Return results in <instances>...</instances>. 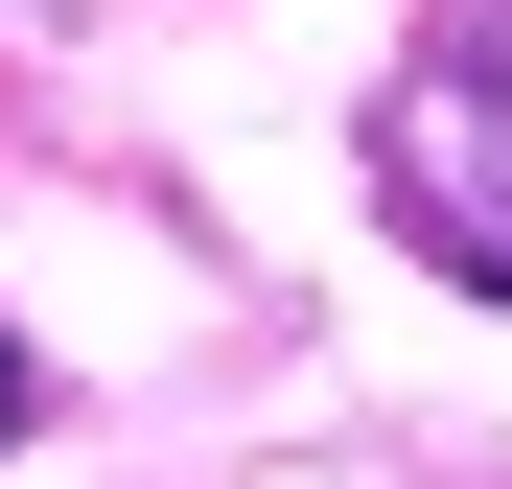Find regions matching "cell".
I'll return each mask as SVG.
<instances>
[{
	"label": "cell",
	"mask_w": 512,
	"mask_h": 489,
	"mask_svg": "<svg viewBox=\"0 0 512 489\" xmlns=\"http://www.w3.org/2000/svg\"><path fill=\"white\" fill-rule=\"evenodd\" d=\"M24 420H47V350H24V326H0V443H24Z\"/></svg>",
	"instance_id": "obj_2"
},
{
	"label": "cell",
	"mask_w": 512,
	"mask_h": 489,
	"mask_svg": "<svg viewBox=\"0 0 512 489\" xmlns=\"http://www.w3.org/2000/svg\"><path fill=\"white\" fill-rule=\"evenodd\" d=\"M373 187H396V233H419L443 280H489V303H512V24H466V47L396 94Z\"/></svg>",
	"instance_id": "obj_1"
}]
</instances>
